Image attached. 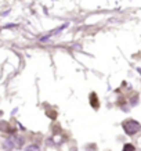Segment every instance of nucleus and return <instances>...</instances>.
I'll use <instances>...</instances> for the list:
<instances>
[{
    "mask_svg": "<svg viewBox=\"0 0 141 151\" xmlns=\"http://www.w3.org/2000/svg\"><path fill=\"white\" fill-rule=\"evenodd\" d=\"M123 129H125V132L127 133V134H136L141 129V125L137 121L129 119L123 122Z\"/></svg>",
    "mask_w": 141,
    "mask_h": 151,
    "instance_id": "f257e3e1",
    "label": "nucleus"
},
{
    "mask_svg": "<svg viewBox=\"0 0 141 151\" xmlns=\"http://www.w3.org/2000/svg\"><path fill=\"white\" fill-rule=\"evenodd\" d=\"M24 143V139L22 137H17V136H11L10 139H7L4 141V148L7 150H11V148H19Z\"/></svg>",
    "mask_w": 141,
    "mask_h": 151,
    "instance_id": "f03ea898",
    "label": "nucleus"
},
{
    "mask_svg": "<svg viewBox=\"0 0 141 151\" xmlns=\"http://www.w3.org/2000/svg\"><path fill=\"white\" fill-rule=\"evenodd\" d=\"M90 100H91V105L94 108L98 107V100H97V94L96 93H91V96H90Z\"/></svg>",
    "mask_w": 141,
    "mask_h": 151,
    "instance_id": "7ed1b4c3",
    "label": "nucleus"
},
{
    "mask_svg": "<svg viewBox=\"0 0 141 151\" xmlns=\"http://www.w3.org/2000/svg\"><path fill=\"white\" fill-rule=\"evenodd\" d=\"M25 151H40V148H39L36 144H31V145H28V147H26Z\"/></svg>",
    "mask_w": 141,
    "mask_h": 151,
    "instance_id": "20e7f679",
    "label": "nucleus"
},
{
    "mask_svg": "<svg viewBox=\"0 0 141 151\" xmlns=\"http://www.w3.org/2000/svg\"><path fill=\"white\" fill-rule=\"evenodd\" d=\"M0 130H10V128H8V123L7 122H0Z\"/></svg>",
    "mask_w": 141,
    "mask_h": 151,
    "instance_id": "39448f33",
    "label": "nucleus"
},
{
    "mask_svg": "<svg viewBox=\"0 0 141 151\" xmlns=\"http://www.w3.org/2000/svg\"><path fill=\"white\" fill-rule=\"evenodd\" d=\"M123 151H136V148H134V145L133 144H125Z\"/></svg>",
    "mask_w": 141,
    "mask_h": 151,
    "instance_id": "423d86ee",
    "label": "nucleus"
},
{
    "mask_svg": "<svg viewBox=\"0 0 141 151\" xmlns=\"http://www.w3.org/2000/svg\"><path fill=\"white\" fill-rule=\"evenodd\" d=\"M49 117H50V118H55L57 114H55V111H54V112H49Z\"/></svg>",
    "mask_w": 141,
    "mask_h": 151,
    "instance_id": "0eeeda50",
    "label": "nucleus"
}]
</instances>
